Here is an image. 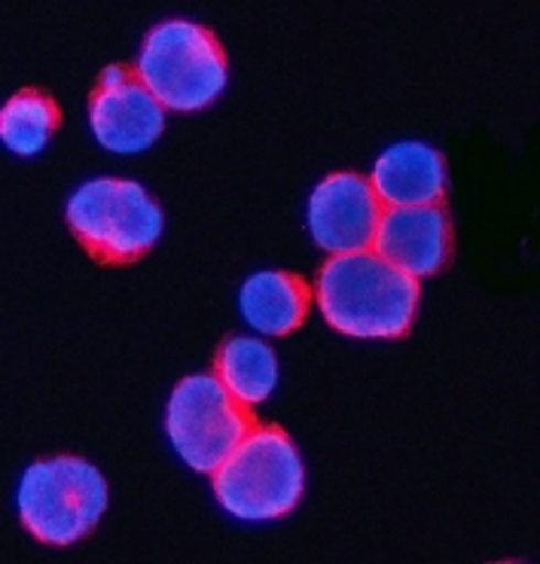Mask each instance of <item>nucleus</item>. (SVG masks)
<instances>
[{
	"mask_svg": "<svg viewBox=\"0 0 540 564\" xmlns=\"http://www.w3.org/2000/svg\"><path fill=\"white\" fill-rule=\"evenodd\" d=\"M419 281L372 250L336 253L321 265L315 300L330 327L355 339H400L412 327Z\"/></svg>",
	"mask_w": 540,
	"mask_h": 564,
	"instance_id": "obj_1",
	"label": "nucleus"
},
{
	"mask_svg": "<svg viewBox=\"0 0 540 564\" xmlns=\"http://www.w3.org/2000/svg\"><path fill=\"white\" fill-rule=\"evenodd\" d=\"M212 476L217 503L241 522L288 516L305 488L303 458L278 424H253Z\"/></svg>",
	"mask_w": 540,
	"mask_h": 564,
	"instance_id": "obj_2",
	"label": "nucleus"
},
{
	"mask_svg": "<svg viewBox=\"0 0 540 564\" xmlns=\"http://www.w3.org/2000/svg\"><path fill=\"white\" fill-rule=\"evenodd\" d=\"M134 74L162 107L196 113L224 95L229 67L220 40L208 28L172 19L147 34Z\"/></svg>",
	"mask_w": 540,
	"mask_h": 564,
	"instance_id": "obj_3",
	"label": "nucleus"
},
{
	"mask_svg": "<svg viewBox=\"0 0 540 564\" xmlns=\"http://www.w3.org/2000/svg\"><path fill=\"white\" fill-rule=\"evenodd\" d=\"M67 226L98 265L138 263L162 236V210L138 181L98 177L67 198Z\"/></svg>",
	"mask_w": 540,
	"mask_h": 564,
	"instance_id": "obj_4",
	"label": "nucleus"
},
{
	"mask_svg": "<svg viewBox=\"0 0 540 564\" xmlns=\"http://www.w3.org/2000/svg\"><path fill=\"white\" fill-rule=\"evenodd\" d=\"M19 519L46 546H71L93 531L107 510V482L89 460L58 455L31 464L15 495Z\"/></svg>",
	"mask_w": 540,
	"mask_h": 564,
	"instance_id": "obj_5",
	"label": "nucleus"
},
{
	"mask_svg": "<svg viewBox=\"0 0 540 564\" xmlns=\"http://www.w3.org/2000/svg\"><path fill=\"white\" fill-rule=\"evenodd\" d=\"M253 424L251 406L238 403L212 372L177 381L165 409V433L174 452L196 473L217 470Z\"/></svg>",
	"mask_w": 540,
	"mask_h": 564,
	"instance_id": "obj_6",
	"label": "nucleus"
},
{
	"mask_svg": "<svg viewBox=\"0 0 540 564\" xmlns=\"http://www.w3.org/2000/svg\"><path fill=\"white\" fill-rule=\"evenodd\" d=\"M89 126L105 150L132 156L156 144L165 129V107L150 95L134 70L110 65L89 98Z\"/></svg>",
	"mask_w": 540,
	"mask_h": 564,
	"instance_id": "obj_7",
	"label": "nucleus"
},
{
	"mask_svg": "<svg viewBox=\"0 0 540 564\" xmlns=\"http://www.w3.org/2000/svg\"><path fill=\"white\" fill-rule=\"evenodd\" d=\"M382 205L372 184L355 171L324 177L309 196V232L327 253H357L372 248Z\"/></svg>",
	"mask_w": 540,
	"mask_h": 564,
	"instance_id": "obj_8",
	"label": "nucleus"
},
{
	"mask_svg": "<svg viewBox=\"0 0 540 564\" xmlns=\"http://www.w3.org/2000/svg\"><path fill=\"white\" fill-rule=\"evenodd\" d=\"M449 248H452V229L443 208L419 205V208L382 210L369 250L419 281L443 269Z\"/></svg>",
	"mask_w": 540,
	"mask_h": 564,
	"instance_id": "obj_9",
	"label": "nucleus"
},
{
	"mask_svg": "<svg viewBox=\"0 0 540 564\" xmlns=\"http://www.w3.org/2000/svg\"><path fill=\"white\" fill-rule=\"evenodd\" d=\"M372 193L388 208L436 205L446 193V169L440 150L422 141L388 147L372 165Z\"/></svg>",
	"mask_w": 540,
	"mask_h": 564,
	"instance_id": "obj_10",
	"label": "nucleus"
},
{
	"mask_svg": "<svg viewBox=\"0 0 540 564\" xmlns=\"http://www.w3.org/2000/svg\"><path fill=\"white\" fill-rule=\"evenodd\" d=\"M238 308L248 327L266 336H290L303 327L312 308V288L293 272H257L238 293Z\"/></svg>",
	"mask_w": 540,
	"mask_h": 564,
	"instance_id": "obj_11",
	"label": "nucleus"
},
{
	"mask_svg": "<svg viewBox=\"0 0 540 564\" xmlns=\"http://www.w3.org/2000/svg\"><path fill=\"white\" fill-rule=\"evenodd\" d=\"M217 379L245 406H260L278 384V357L260 339L238 336L217 351Z\"/></svg>",
	"mask_w": 540,
	"mask_h": 564,
	"instance_id": "obj_12",
	"label": "nucleus"
},
{
	"mask_svg": "<svg viewBox=\"0 0 540 564\" xmlns=\"http://www.w3.org/2000/svg\"><path fill=\"white\" fill-rule=\"evenodd\" d=\"M62 113L50 95L37 89L15 93L0 110V141L15 156H37L58 129Z\"/></svg>",
	"mask_w": 540,
	"mask_h": 564,
	"instance_id": "obj_13",
	"label": "nucleus"
}]
</instances>
